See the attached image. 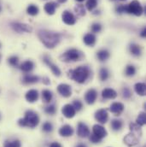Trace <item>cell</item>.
Listing matches in <instances>:
<instances>
[{
  "mask_svg": "<svg viewBox=\"0 0 146 147\" xmlns=\"http://www.w3.org/2000/svg\"><path fill=\"white\" fill-rule=\"evenodd\" d=\"M43 131L45 132V133H50L53 129V127H52V124L49 121H46L43 124Z\"/></svg>",
  "mask_w": 146,
  "mask_h": 147,
  "instance_id": "e575fe53",
  "label": "cell"
},
{
  "mask_svg": "<svg viewBox=\"0 0 146 147\" xmlns=\"http://www.w3.org/2000/svg\"><path fill=\"white\" fill-rule=\"evenodd\" d=\"M58 4L56 2H49L44 5V10L48 15H54Z\"/></svg>",
  "mask_w": 146,
  "mask_h": 147,
  "instance_id": "d6986e66",
  "label": "cell"
},
{
  "mask_svg": "<svg viewBox=\"0 0 146 147\" xmlns=\"http://www.w3.org/2000/svg\"><path fill=\"white\" fill-rule=\"evenodd\" d=\"M136 73V69L133 65H128L126 69V74L127 76H133Z\"/></svg>",
  "mask_w": 146,
  "mask_h": 147,
  "instance_id": "d590c367",
  "label": "cell"
},
{
  "mask_svg": "<svg viewBox=\"0 0 146 147\" xmlns=\"http://www.w3.org/2000/svg\"><path fill=\"white\" fill-rule=\"evenodd\" d=\"M76 1H78V2H83L84 0H76Z\"/></svg>",
  "mask_w": 146,
  "mask_h": 147,
  "instance_id": "681fc988",
  "label": "cell"
},
{
  "mask_svg": "<svg viewBox=\"0 0 146 147\" xmlns=\"http://www.w3.org/2000/svg\"><path fill=\"white\" fill-rule=\"evenodd\" d=\"M122 93H123V97L125 98H129L132 96V92L128 88H124L122 91Z\"/></svg>",
  "mask_w": 146,
  "mask_h": 147,
  "instance_id": "b9f144b4",
  "label": "cell"
},
{
  "mask_svg": "<svg viewBox=\"0 0 146 147\" xmlns=\"http://www.w3.org/2000/svg\"><path fill=\"white\" fill-rule=\"evenodd\" d=\"M44 111H45V113H47L49 115H54L57 111V109H56L55 105H50L45 108Z\"/></svg>",
  "mask_w": 146,
  "mask_h": 147,
  "instance_id": "74e56055",
  "label": "cell"
},
{
  "mask_svg": "<svg viewBox=\"0 0 146 147\" xmlns=\"http://www.w3.org/2000/svg\"><path fill=\"white\" fill-rule=\"evenodd\" d=\"M74 9H75L76 13H77L79 16H85V7H84V5H82V4H79V5H77V6L74 8Z\"/></svg>",
  "mask_w": 146,
  "mask_h": 147,
  "instance_id": "836d02e7",
  "label": "cell"
},
{
  "mask_svg": "<svg viewBox=\"0 0 146 147\" xmlns=\"http://www.w3.org/2000/svg\"><path fill=\"white\" fill-rule=\"evenodd\" d=\"M129 50H130V52L133 55V56H136V57H139L141 55V48L139 45H136V44H131L130 46H129Z\"/></svg>",
  "mask_w": 146,
  "mask_h": 147,
  "instance_id": "d4e9b609",
  "label": "cell"
},
{
  "mask_svg": "<svg viewBox=\"0 0 146 147\" xmlns=\"http://www.w3.org/2000/svg\"><path fill=\"white\" fill-rule=\"evenodd\" d=\"M98 5V0H87L85 6L89 11H92Z\"/></svg>",
  "mask_w": 146,
  "mask_h": 147,
  "instance_id": "1f68e13d",
  "label": "cell"
},
{
  "mask_svg": "<svg viewBox=\"0 0 146 147\" xmlns=\"http://www.w3.org/2000/svg\"><path fill=\"white\" fill-rule=\"evenodd\" d=\"M59 3H66L67 2V0H57Z\"/></svg>",
  "mask_w": 146,
  "mask_h": 147,
  "instance_id": "c3c4849f",
  "label": "cell"
},
{
  "mask_svg": "<svg viewBox=\"0 0 146 147\" xmlns=\"http://www.w3.org/2000/svg\"><path fill=\"white\" fill-rule=\"evenodd\" d=\"M101 139H99L98 137H97L96 135H94V134H92L91 136H90V141L91 142H92V143H94V144H97V143H100L101 142Z\"/></svg>",
  "mask_w": 146,
  "mask_h": 147,
  "instance_id": "7bdbcfd3",
  "label": "cell"
},
{
  "mask_svg": "<svg viewBox=\"0 0 146 147\" xmlns=\"http://www.w3.org/2000/svg\"><path fill=\"white\" fill-rule=\"evenodd\" d=\"M80 57H81V54L76 49H70V50L67 51L65 53H63V55L62 56L63 61L66 62V63L79 61L80 59Z\"/></svg>",
  "mask_w": 146,
  "mask_h": 147,
  "instance_id": "5b68a950",
  "label": "cell"
},
{
  "mask_svg": "<svg viewBox=\"0 0 146 147\" xmlns=\"http://www.w3.org/2000/svg\"><path fill=\"white\" fill-rule=\"evenodd\" d=\"M95 118L98 122H100L102 124L106 123L108 121V119H109V115H108L107 110L105 109L98 110L95 113Z\"/></svg>",
  "mask_w": 146,
  "mask_h": 147,
  "instance_id": "52a82bcc",
  "label": "cell"
},
{
  "mask_svg": "<svg viewBox=\"0 0 146 147\" xmlns=\"http://www.w3.org/2000/svg\"><path fill=\"white\" fill-rule=\"evenodd\" d=\"M27 12L28 15L34 16H37L38 14V8L34 4H30L27 9Z\"/></svg>",
  "mask_w": 146,
  "mask_h": 147,
  "instance_id": "f1b7e54d",
  "label": "cell"
},
{
  "mask_svg": "<svg viewBox=\"0 0 146 147\" xmlns=\"http://www.w3.org/2000/svg\"><path fill=\"white\" fill-rule=\"evenodd\" d=\"M92 131H93V134L96 135L97 137H98L99 139H104V137L107 136L108 133L106 131V129L101 126V125H98V124H96L93 126V128H92Z\"/></svg>",
  "mask_w": 146,
  "mask_h": 147,
  "instance_id": "9c48e42d",
  "label": "cell"
},
{
  "mask_svg": "<svg viewBox=\"0 0 146 147\" xmlns=\"http://www.w3.org/2000/svg\"><path fill=\"white\" fill-rule=\"evenodd\" d=\"M39 78L36 75H32V74H28L25 75L22 79V82L24 84H34L38 81Z\"/></svg>",
  "mask_w": 146,
  "mask_h": 147,
  "instance_id": "603a6c76",
  "label": "cell"
},
{
  "mask_svg": "<svg viewBox=\"0 0 146 147\" xmlns=\"http://www.w3.org/2000/svg\"><path fill=\"white\" fill-rule=\"evenodd\" d=\"M120 1H125V0H120Z\"/></svg>",
  "mask_w": 146,
  "mask_h": 147,
  "instance_id": "816d5d0a",
  "label": "cell"
},
{
  "mask_svg": "<svg viewBox=\"0 0 146 147\" xmlns=\"http://www.w3.org/2000/svg\"><path fill=\"white\" fill-rule=\"evenodd\" d=\"M116 11L119 13V14H122V13H125L126 12V5H120L116 8Z\"/></svg>",
  "mask_w": 146,
  "mask_h": 147,
  "instance_id": "60d3db41",
  "label": "cell"
},
{
  "mask_svg": "<svg viewBox=\"0 0 146 147\" xmlns=\"http://www.w3.org/2000/svg\"><path fill=\"white\" fill-rule=\"evenodd\" d=\"M0 46H1V44H0Z\"/></svg>",
  "mask_w": 146,
  "mask_h": 147,
  "instance_id": "f5cc1de1",
  "label": "cell"
},
{
  "mask_svg": "<svg viewBox=\"0 0 146 147\" xmlns=\"http://www.w3.org/2000/svg\"><path fill=\"white\" fill-rule=\"evenodd\" d=\"M63 21L64 23H66L67 25H73L75 24L76 22V18L75 16H73V14L69 11V10H65L63 13Z\"/></svg>",
  "mask_w": 146,
  "mask_h": 147,
  "instance_id": "7c38bea8",
  "label": "cell"
},
{
  "mask_svg": "<svg viewBox=\"0 0 146 147\" xmlns=\"http://www.w3.org/2000/svg\"><path fill=\"white\" fill-rule=\"evenodd\" d=\"M18 63H19V58L15 56L10 57L9 58V63L13 67H16L18 65Z\"/></svg>",
  "mask_w": 146,
  "mask_h": 147,
  "instance_id": "8d00e7d4",
  "label": "cell"
},
{
  "mask_svg": "<svg viewBox=\"0 0 146 147\" xmlns=\"http://www.w3.org/2000/svg\"><path fill=\"white\" fill-rule=\"evenodd\" d=\"M135 92L140 95V96H145V83H137L134 86Z\"/></svg>",
  "mask_w": 146,
  "mask_h": 147,
  "instance_id": "484cf974",
  "label": "cell"
},
{
  "mask_svg": "<svg viewBox=\"0 0 146 147\" xmlns=\"http://www.w3.org/2000/svg\"><path fill=\"white\" fill-rule=\"evenodd\" d=\"M75 147H87L85 144H82V143H80V144H79V145H77Z\"/></svg>",
  "mask_w": 146,
  "mask_h": 147,
  "instance_id": "7dc6e473",
  "label": "cell"
},
{
  "mask_svg": "<svg viewBox=\"0 0 146 147\" xmlns=\"http://www.w3.org/2000/svg\"><path fill=\"white\" fill-rule=\"evenodd\" d=\"M99 75H100V79H101V80L105 81V80H107L109 79V77H110V73H109V71H108V69H107L103 68V69H100Z\"/></svg>",
  "mask_w": 146,
  "mask_h": 147,
  "instance_id": "d6a6232c",
  "label": "cell"
},
{
  "mask_svg": "<svg viewBox=\"0 0 146 147\" xmlns=\"http://www.w3.org/2000/svg\"><path fill=\"white\" fill-rule=\"evenodd\" d=\"M39 122V118L38 114L33 110H28L25 113L24 118H22L18 121V124L21 127H28L30 128H34L38 126Z\"/></svg>",
  "mask_w": 146,
  "mask_h": 147,
  "instance_id": "7a4b0ae2",
  "label": "cell"
},
{
  "mask_svg": "<svg viewBox=\"0 0 146 147\" xmlns=\"http://www.w3.org/2000/svg\"><path fill=\"white\" fill-rule=\"evenodd\" d=\"M98 98V92L95 89H90L87 91L85 96V99L88 105H93Z\"/></svg>",
  "mask_w": 146,
  "mask_h": 147,
  "instance_id": "8fae6325",
  "label": "cell"
},
{
  "mask_svg": "<svg viewBox=\"0 0 146 147\" xmlns=\"http://www.w3.org/2000/svg\"><path fill=\"white\" fill-rule=\"evenodd\" d=\"M110 110L112 113L115 114V115H119L124 110V105L121 103H113L110 105Z\"/></svg>",
  "mask_w": 146,
  "mask_h": 147,
  "instance_id": "e0dca14e",
  "label": "cell"
},
{
  "mask_svg": "<svg viewBox=\"0 0 146 147\" xmlns=\"http://www.w3.org/2000/svg\"><path fill=\"white\" fill-rule=\"evenodd\" d=\"M11 28H13L14 31L17 33H31L33 28L31 26L25 24V23H21V22H12L11 23Z\"/></svg>",
  "mask_w": 146,
  "mask_h": 147,
  "instance_id": "8992f818",
  "label": "cell"
},
{
  "mask_svg": "<svg viewBox=\"0 0 146 147\" xmlns=\"http://www.w3.org/2000/svg\"><path fill=\"white\" fill-rule=\"evenodd\" d=\"M38 36L40 41L47 48H54L60 41L61 36L58 33L51 32L49 30H39L38 32Z\"/></svg>",
  "mask_w": 146,
  "mask_h": 147,
  "instance_id": "6da1fadb",
  "label": "cell"
},
{
  "mask_svg": "<svg viewBox=\"0 0 146 147\" xmlns=\"http://www.w3.org/2000/svg\"><path fill=\"white\" fill-rule=\"evenodd\" d=\"M62 113L66 118H73L75 115L76 110H74L73 105H66L63 107L62 109Z\"/></svg>",
  "mask_w": 146,
  "mask_h": 147,
  "instance_id": "4fadbf2b",
  "label": "cell"
},
{
  "mask_svg": "<svg viewBox=\"0 0 146 147\" xmlns=\"http://www.w3.org/2000/svg\"><path fill=\"white\" fill-rule=\"evenodd\" d=\"M57 91L64 98H69L72 94L71 87H70V86H69L67 84H60L57 86Z\"/></svg>",
  "mask_w": 146,
  "mask_h": 147,
  "instance_id": "30bf717a",
  "label": "cell"
},
{
  "mask_svg": "<svg viewBox=\"0 0 146 147\" xmlns=\"http://www.w3.org/2000/svg\"><path fill=\"white\" fill-rule=\"evenodd\" d=\"M145 33H146V29L145 28H144V29L142 30L141 34H140V36L143 37V38H145Z\"/></svg>",
  "mask_w": 146,
  "mask_h": 147,
  "instance_id": "bcb514c9",
  "label": "cell"
},
{
  "mask_svg": "<svg viewBox=\"0 0 146 147\" xmlns=\"http://www.w3.org/2000/svg\"><path fill=\"white\" fill-rule=\"evenodd\" d=\"M102 30V26L99 23H94L92 26V31L93 33H99Z\"/></svg>",
  "mask_w": 146,
  "mask_h": 147,
  "instance_id": "f35d334b",
  "label": "cell"
},
{
  "mask_svg": "<svg viewBox=\"0 0 146 147\" xmlns=\"http://www.w3.org/2000/svg\"><path fill=\"white\" fill-rule=\"evenodd\" d=\"M102 97L104 99H114L117 97V92L111 88H105L102 92Z\"/></svg>",
  "mask_w": 146,
  "mask_h": 147,
  "instance_id": "9a60e30c",
  "label": "cell"
},
{
  "mask_svg": "<svg viewBox=\"0 0 146 147\" xmlns=\"http://www.w3.org/2000/svg\"><path fill=\"white\" fill-rule=\"evenodd\" d=\"M146 122V115L145 112H140L138 118H137V121H136V123L137 125H139V127H142L145 124Z\"/></svg>",
  "mask_w": 146,
  "mask_h": 147,
  "instance_id": "4316f807",
  "label": "cell"
},
{
  "mask_svg": "<svg viewBox=\"0 0 146 147\" xmlns=\"http://www.w3.org/2000/svg\"><path fill=\"white\" fill-rule=\"evenodd\" d=\"M4 147H21L22 144L20 142V140H15L13 141H9V140H6L4 142Z\"/></svg>",
  "mask_w": 146,
  "mask_h": 147,
  "instance_id": "f546056e",
  "label": "cell"
},
{
  "mask_svg": "<svg viewBox=\"0 0 146 147\" xmlns=\"http://www.w3.org/2000/svg\"><path fill=\"white\" fill-rule=\"evenodd\" d=\"M122 121L120 120H113L111 121V127L114 131H118L122 127Z\"/></svg>",
  "mask_w": 146,
  "mask_h": 147,
  "instance_id": "4dcf8cb0",
  "label": "cell"
},
{
  "mask_svg": "<svg viewBox=\"0 0 146 147\" xmlns=\"http://www.w3.org/2000/svg\"><path fill=\"white\" fill-rule=\"evenodd\" d=\"M44 63H45L46 65L49 66V68H50L52 73L54 74L55 75H57V76H60V75H61V70L59 69V68H58L57 65H55L54 63H52L50 61L49 58H47L46 57H44Z\"/></svg>",
  "mask_w": 146,
  "mask_h": 147,
  "instance_id": "2e32d148",
  "label": "cell"
},
{
  "mask_svg": "<svg viewBox=\"0 0 146 147\" xmlns=\"http://www.w3.org/2000/svg\"><path fill=\"white\" fill-rule=\"evenodd\" d=\"M84 43L88 46H92L96 43V36L93 34H87L84 36Z\"/></svg>",
  "mask_w": 146,
  "mask_h": 147,
  "instance_id": "7402d4cb",
  "label": "cell"
},
{
  "mask_svg": "<svg viewBox=\"0 0 146 147\" xmlns=\"http://www.w3.org/2000/svg\"><path fill=\"white\" fill-rule=\"evenodd\" d=\"M27 101H28L29 103H34L38 100V92L36 90H29L27 93H26V96H25Z\"/></svg>",
  "mask_w": 146,
  "mask_h": 147,
  "instance_id": "ac0fdd59",
  "label": "cell"
},
{
  "mask_svg": "<svg viewBox=\"0 0 146 147\" xmlns=\"http://www.w3.org/2000/svg\"><path fill=\"white\" fill-rule=\"evenodd\" d=\"M139 128H140V127H139V125H137V124H134V123H131V124H130V129H131V131L139 132Z\"/></svg>",
  "mask_w": 146,
  "mask_h": 147,
  "instance_id": "ee69618b",
  "label": "cell"
},
{
  "mask_svg": "<svg viewBox=\"0 0 146 147\" xmlns=\"http://www.w3.org/2000/svg\"><path fill=\"white\" fill-rule=\"evenodd\" d=\"M42 98L44 102L50 103L52 99V92L49 90H44L42 92Z\"/></svg>",
  "mask_w": 146,
  "mask_h": 147,
  "instance_id": "83f0119b",
  "label": "cell"
},
{
  "mask_svg": "<svg viewBox=\"0 0 146 147\" xmlns=\"http://www.w3.org/2000/svg\"><path fill=\"white\" fill-rule=\"evenodd\" d=\"M73 134V127L69 125H64L59 129V134L63 137H69Z\"/></svg>",
  "mask_w": 146,
  "mask_h": 147,
  "instance_id": "5bb4252c",
  "label": "cell"
},
{
  "mask_svg": "<svg viewBox=\"0 0 146 147\" xmlns=\"http://www.w3.org/2000/svg\"><path fill=\"white\" fill-rule=\"evenodd\" d=\"M110 53L108 50H105V49H103V50H100L98 53H97V57L99 59V61H106L107 59H109L110 57Z\"/></svg>",
  "mask_w": 146,
  "mask_h": 147,
  "instance_id": "cb8c5ba5",
  "label": "cell"
},
{
  "mask_svg": "<svg viewBox=\"0 0 146 147\" xmlns=\"http://www.w3.org/2000/svg\"><path fill=\"white\" fill-rule=\"evenodd\" d=\"M50 147H63L59 143H57V142H53V143H51L50 144Z\"/></svg>",
  "mask_w": 146,
  "mask_h": 147,
  "instance_id": "f6af8a7d",
  "label": "cell"
},
{
  "mask_svg": "<svg viewBox=\"0 0 146 147\" xmlns=\"http://www.w3.org/2000/svg\"><path fill=\"white\" fill-rule=\"evenodd\" d=\"M143 12L144 9L138 0H133L126 5V13L133 14L136 16H140Z\"/></svg>",
  "mask_w": 146,
  "mask_h": 147,
  "instance_id": "277c9868",
  "label": "cell"
},
{
  "mask_svg": "<svg viewBox=\"0 0 146 147\" xmlns=\"http://www.w3.org/2000/svg\"><path fill=\"white\" fill-rule=\"evenodd\" d=\"M1 9H2V7H1V5H0V11H1Z\"/></svg>",
  "mask_w": 146,
  "mask_h": 147,
  "instance_id": "f907efd6",
  "label": "cell"
},
{
  "mask_svg": "<svg viewBox=\"0 0 146 147\" xmlns=\"http://www.w3.org/2000/svg\"><path fill=\"white\" fill-rule=\"evenodd\" d=\"M77 134L80 138H86V137H88L90 135V130H89L88 127L85 123L79 122L78 124Z\"/></svg>",
  "mask_w": 146,
  "mask_h": 147,
  "instance_id": "ba28073f",
  "label": "cell"
},
{
  "mask_svg": "<svg viewBox=\"0 0 146 147\" xmlns=\"http://www.w3.org/2000/svg\"><path fill=\"white\" fill-rule=\"evenodd\" d=\"M73 107L74 108V110L79 111V110H80L82 109L83 105H82V103L79 100H74L73 103Z\"/></svg>",
  "mask_w": 146,
  "mask_h": 147,
  "instance_id": "ab89813d",
  "label": "cell"
},
{
  "mask_svg": "<svg viewBox=\"0 0 146 147\" xmlns=\"http://www.w3.org/2000/svg\"><path fill=\"white\" fill-rule=\"evenodd\" d=\"M124 141L125 143L128 146H133L138 143V140L135 137L134 134H127L125 138H124Z\"/></svg>",
  "mask_w": 146,
  "mask_h": 147,
  "instance_id": "44dd1931",
  "label": "cell"
},
{
  "mask_svg": "<svg viewBox=\"0 0 146 147\" xmlns=\"http://www.w3.org/2000/svg\"><path fill=\"white\" fill-rule=\"evenodd\" d=\"M34 63L32 61H26L20 65V69L25 73H28L34 69Z\"/></svg>",
  "mask_w": 146,
  "mask_h": 147,
  "instance_id": "ffe728a7",
  "label": "cell"
},
{
  "mask_svg": "<svg viewBox=\"0 0 146 147\" xmlns=\"http://www.w3.org/2000/svg\"><path fill=\"white\" fill-rule=\"evenodd\" d=\"M90 71L89 69L85 66H79L73 70L69 71V77L74 80L76 82L82 84L84 83L89 77Z\"/></svg>",
  "mask_w": 146,
  "mask_h": 147,
  "instance_id": "3957f363",
  "label": "cell"
}]
</instances>
